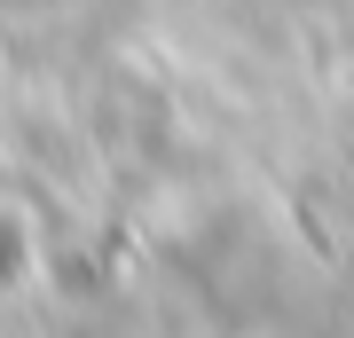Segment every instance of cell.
<instances>
[{
	"label": "cell",
	"mask_w": 354,
	"mask_h": 338,
	"mask_svg": "<svg viewBox=\"0 0 354 338\" xmlns=\"http://www.w3.org/2000/svg\"><path fill=\"white\" fill-rule=\"evenodd\" d=\"M24 283H32V236H24V220L0 213V307H8Z\"/></svg>",
	"instance_id": "1"
}]
</instances>
